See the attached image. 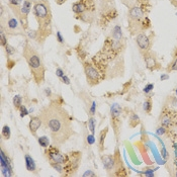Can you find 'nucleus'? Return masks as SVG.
Wrapping results in <instances>:
<instances>
[{"mask_svg":"<svg viewBox=\"0 0 177 177\" xmlns=\"http://www.w3.org/2000/svg\"><path fill=\"white\" fill-rule=\"evenodd\" d=\"M129 29L132 36L144 32L151 25L150 19L145 15L144 10L139 6H133L129 11Z\"/></svg>","mask_w":177,"mask_h":177,"instance_id":"20e7f679","label":"nucleus"},{"mask_svg":"<svg viewBox=\"0 0 177 177\" xmlns=\"http://www.w3.org/2000/svg\"><path fill=\"white\" fill-rule=\"evenodd\" d=\"M22 55L24 57L25 61L28 65V68L32 72L33 81L36 82V85H42L45 81L46 68L43 64L41 56L28 43H25L24 47H23Z\"/></svg>","mask_w":177,"mask_h":177,"instance_id":"7ed1b4c3","label":"nucleus"},{"mask_svg":"<svg viewBox=\"0 0 177 177\" xmlns=\"http://www.w3.org/2000/svg\"><path fill=\"white\" fill-rule=\"evenodd\" d=\"M83 69H84L86 81H87L89 86H95V85L99 84L102 80H104L100 71L96 68L94 64H92V63H90L88 61L84 62V64H83Z\"/></svg>","mask_w":177,"mask_h":177,"instance_id":"6e6552de","label":"nucleus"},{"mask_svg":"<svg viewBox=\"0 0 177 177\" xmlns=\"http://www.w3.org/2000/svg\"><path fill=\"white\" fill-rule=\"evenodd\" d=\"M32 5H33V2L32 1V0H23L22 5H21V6H17V7L9 6V7L12 9V11L15 14V16H17L18 21H21L24 31L25 29H28V17L29 12H31V10H32Z\"/></svg>","mask_w":177,"mask_h":177,"instance_id":"0eeeda50","label":"nucleus"},{"mask_svg":"<svg viewBox=\"0 0 177 177\" xmlns=\"http://www.w3.org/2000/svg\"><path fill=\"white\" fill-rule=\"evenodd\" d=\"M140 123H141V119H140L139 115H137L135 112H132L131 115H130V118H129V126L130 128H137Z\"/></svg>","mask_w":177,"mask_h":177,"instance_id":"6ab92c4d","label":"nucleus"},{"mask_svg":"<svg viewBox=\"0 0 177 177\" xmlns=\"http://www.w3.org/2000/svg\"><path fill=\"white\" fill-rule=\"evenodd\" d=\"M1 135H2V137H3V138H4L5 140L10 139L11 131H10V128H9V126L5 125L4 126H3V128H2V132H1Z\"/></svg>","mask_w":177,"mask_h":177,"instance_id":"b1692460","label":"nucleus"},{"mask_svg":"<svg viewBox=\"0 0 177 177\" xmlns=\"http://www.w3.org/2000/svg\"><path fill=\"white\" fill-rule=\"evenodd\" d=\"M42 125H43V119L41 118V115L31 116V119H29V123H28V129L32 136H36V132L39 131V129L41 128Z\"/></svg>","mask_w":177,"mask_h":177,"instance_id":"dca6fc26","label":"nucleus"},{"mask_svg":"<svg viewBox=\"0 0 177 177\" xmlns=\"http://www.w3.org/2000/svg\"><path fill=\"white\" fill-rule=\"evenodd\" d=\"M176 15H177V13H176Z\"/></svg>","mask_w":177,"mask_h":177,"instance_id":"8fccbe9b","label":"nucleus"},{"mask_svg":"<svg viewBox=\"0 0 177 177\" xmlns=\"http://www.w3.org/2000/svg\"><path fill=\"white\" fill-rule=\"evenodd\" d=\"M38 143L43 148H48L50 146V139L47 136L40 137V138H38Z\"/></svg>","mask_w":177,"mask_h":177,"instance_id":"5701e85b","label":"nucleus"},{"mask_svg":"<svg viewBox=\"0 0 177 177\" xmlns=\"http://www.w3.org/2000/svg\"><path fill=\"white\" fill-rule=\"evenodd\" d=\"M170 2H171V4H172L173 6L177 7V0H170Z\"/></svg>","mask_w":177,"mask_h":177,"instance_id":"a18cd8bd","label":"nucleus"},{"mask_svg":"<svg viewBox=\"0 0 177 177\" xmlns=\"http://www.w3.org/2000/svg\"><path fill=\"white\" fill-rule=\"evenodd\" d=\"M177 118V112L173 111L172 109H170L168 106L165 105L162 109V112L160 115V125L164 126L166 129H169L170 126H172L176 122Z\"/></svg>","mask_w":177,"mask_h":177,"instance_id":"9b49d317","label":"nucleus"},{"mask_svg":"<svg viewBox=\"0 0 177 177\" xmlns=\"http://www.w3.org/2000/svg\"><path fill=\"white\" fill-rule=\"evenodd\" d=\"M153 89H154V84H153V83H149V84H147L144 87L143 91H144L145 94H149L150 92L153 91Z\"/></svg>","mask_w":177,"mask_h":177,"instance_id":"2f4dec72","label":"nucleus"},{"mask_svg":"<svg viewBox=\"0 0 177 177\" xmlns=\"http://www.w3.org/2000/svg\"><path fill=\"white\" fill-rule=\"evenodd\" d=\"M55 170H57V172H59L61 175H64V165L61 164V163H53V164H50Z\"/></svg>","mask_w":177,"mask_h":177,"instance_id":"bb28decb","label":"nucleus"},{"mask_svg":"<svg viewBox=\"0 0 177 177\" xmlns=\"http://www.w3.org/2000/svg\"><path fill=\"white\" fill-rule=\"evenodd\" d=\"M108 133V126H106L105 129H103L100 131L99 135H98V141H97V147H98V151L100 153H102L104 151V142H105V138L107 136Z\"/></svg>","mask_w":177,"mask_h":177,"instance_id":"f3484780","label":"nucleus"},{"mask_svg":"<svg viewBox=\"0 0 177 177\" xmlns=\"http://www.w3.org/2000/svg\"><path fill=\"white\" fill-rule=\"evenodd\" d=\"M40 115L43 125L49 130L54 145L62 146L75 134L72 125L73 119L60 103L52 101L42 109Z\"/></svg>","mask_w":177,"mask_h":177,"instance_id":"f257e3e1","label":"nucleus"},{"mask_svg":"<svg viewBox=\"0 0 177 177\" xmlns=\"http://www.w3.org/2000/svg\"><path fill=\"white\" fill-rule=\"evenodd\" d=\"M122 108L119 103H113L111 107V125L115 132L116 140H119V137L121 135L122 130Z\"/></svg>","mask_w":177,"mask_h":177,"instance_id":"1a4fd4ad","label":"nucleus"},{"mask_svg":"<svg viewBox=\"0 0 177 177\" xmlns=\"http://www.w3.org/2000/svg\"><path fill=\"white\" fill-rule=\"evenodd\" d=\"M82 160V153L80 151H72L67 153L64 160V176H73L77 173Z\"/></svg>","mask_w":177,"mask_h":177,"instance_id":"423d86ee","label":"nucleus"},{"mask_svg":"<svg viewBox=\"0 0 177 177\" xmlns=\"http://www.w3.org/2000/svg\"><path fill=\"white\" fill-rule=\"evenodd\" d=\"M96 101L92 100V102L90 103V105L88 106V112H89V115L90 116H93L95 115V111H96Z\"/></svg>","mask_w":177,"mask_h":177,"instance_id":"cd10ccee","label":"nucleus"},{"mask_svg":"<svg viewBox=\"0 0 177 177\" xmlns=\"http://www.w3.org/2000/svg\"><path fill=\"white\" fill-rule=\"evenodd\" d=\"M87 125H88V129H89L90 133L94 135V134H95V128H96V119L93 118V116H90V118L88 119Z\"/></svg>","mask_w":177,"mask_h":177,"instance_id":"4be33fe9","label":"nucleus"},{"mask_svg":"<svg viewBox=\"0 0 177 177\" xmlns=\"http://www.w3.org/2000/svg\"><path fill=\"white\" fill-rule=\"evenodd\" d=\"M101 162L102 165L104 167L105 171L107 172L108 175H115V154L112 155H101Z\"/></svg>","mask_w":177,"mask_h":177,"instance_id":"ddd939ff","label":"nucleus"},{"mask_svg":"<svg viewBox=\"0 0 177 177\" xmlns=\"http://www.w3.org/2000/svg\"><path fill=\"white\" fill-rule=\"evenodd\" d=\"M166 71L168 73L173 72V71H177V57L173 59V61L168 65V67L166 68Z\"/></svg>","mask_w":177,"mask_h":177,"instance_id":"a878e982","label":"nucleus"},{"mask_svg":"<svg viewBox=\"0 0 177 177\" xmlns=\"http://www.w3.org/2000/svg\"><path fill=\"white\" fill-rule=\"evenodd\" d=\"M61 80H62V82L64 83V84H66V85H70V79H69V77H67L66 75L63 76V77L61 78Z\"/></svg>","mask_w":177,"mask_h":177,"instance_id":"ea45409f","label":"nucleus"},{"mask_svg":"<svg viewBox=\"0 0 177 177\" xmlns=\"http://www.w3.org/2000/svg\"><path fill=\"white\" fill-rule=\"evenodd\" d=\"M18 111H19V112H21V118H24V116H26L29 113L25 105H21Z\"/></svg>","mask_w":177,"mask_h":177,"instance_id":"473e14b6","label":"nucleus"},{"mask_svg":"<svg viewBox=\"0 0 177 177\" xmlns=\"http://www.w3.org/2000/svg\"><path fill=\"white\" fill-rule=\"evenodd\" d=\"M7 65H8V68H9V69H11V68H12V66H13V65H15V62H14V61H10V60H8Z\"/></svg>","mask_w":177,"mask_h":177,"instance_id":"37998d69","label":"nucleus"},{"mask_svg":"<svg viewBox=\"0 0 177 177\" xmlns=\"http://www.w3.org/2000/svg\"><path fill=\"white\" fill-rule=\"evenodd\" d=\"M167 79H169L168 74H163V75L160 76V80H161V81H164V80H167Z\"/></svg>","mask_w":177,"mask_h":177,"instance_id":"a19ab883","label":"nucleus"},{"mask_svg":"<svg viewBox=\"0 0 177 177\" xmlns=\"http://www.w3.org/2000/svg\"><path fill=\"white\" fill-rule=\"evenodd\" d=\"M175 93H176V95H177V88L175 89Z\"/></svg>","mask_w":177,"mask_h":177,"instance_id":"de8ad7c7","label":"nucleus"},{"mask_svg":"<svg viewBox=\"0 0 177 177\" xmlns=\"http://www.w3.org/2000/svg\"><path fill=\"white\" fill-rule=\"evenodd\" d=\"M12 101H13V105H14L15 109L21 108V106L22 105V97L21 95H14Z\"/></svg>","mask_w":177,"mask_h":177,"instance_id":"393cba45","label":"nucleus"},{"mask_svg":"<svg viewBox=\"0 0 177 177\" xmlns=\"http://www.w3.org/2000/svg\"><path fill=\"white\" fill-rule=\"evenodd\" d=\"M56 36H57V41H58L60 44H64V38L62 36L61 32H57L56 33Z\"/></svg>","mask_w":177,"mask_h":177,"instance_id":"e433bc0d","label":"nucleus"},{"mask_svg":"<svg viewBox=\"0 0 177 177\" xmlns=\"http://www.w3.org/2000/svg\"><path fill=\"white\" fill-rule=\"evenodd\" d=\"M169 99L171 100V102H170V105H173V106L177 105V98L176 97H174V96H169Z\"/></svg>","mask_w":177,"mask_h":177,"instance_id":"58836bf2","label":"nucleus"},{"mask_svg":"<svg viewBox=\"0 0 177 177\" xmlns=\"http://www.w3.org/2000/svg\"><path fill=\"white\" fill-rule=\"evenodd\" d=\"M1 172L4 176H11L13 174L11 162L3 150H1Z\"/></svg>","mask_w":177,"mask_h":177,"instance_id":"2eb2a0df","label":"nucleus"},{"mask_svg":"<svg viewBox=\"0 0 177 177\" xmlns=\"http://www.w3.org/2000/svg\"><path fill=\"white\" fill-rule=\"evenodd\" d=\"M143 108H144L145 112L147 115H150L152 111V108H153V102H152V99L150 96L147 97V99L144 101V104H143Z\"/></svg>","mask_w":177,"mask_h":177,"instance_id":"412c9836","label":"nucleus"},{"mask_svg":"<svg viewBox=\"0 0 177 177\" xmlns=\"http://www.w3.org/2000/svg\"><path fill=\"white\" fill-rule=\"evenodd\" d=\"M56 75L58 76L59 78H62L63 76H64V70H63L62 68H57L56 70Z\"/></svg>","mask_w":177,"mask_h":177,"instance_id":"4c0bfd02","label":"nucleus"},{"mask_svg":"<svg viewBox=\"0 0 177 177\" xmlns=\"http://www.w3.org/2000/svg\"><path fill=\"white\" fill-rule=\"evenodd\" d=\"M168 131V129H166V128H164V126H159L158 129H157V131H156V133H157V135H159V136H162V135H164V134Z\"/></svg>","mask_w":177,"mask_h":177,"instance_id":"f704fd0d","label":"nucleus"},{"mask_svg":"<svg viewBox=\"0 0 177 177\" xmlns=\"http://www.w3.org/2000/svg\"><path fill=\"white\" fill-rule=\"evenodd\" d=\"M111 38L116 41H122V32L119 25H115L111 32Z\"/></svg>","mask_w":177,"mask_h":177,"instance_id":"aec40b11","label":"nucleus"},{"mask_svg":"<svg viewBox=\"0 0 177 177\" xmlns=\"http://www.w3.org/2000/svg\"><path fill=\"white\" fill-rule=\"evenodd\" d=\"M94 177L96 176V174L94 172L92 171V170H86V171L83 173V177Z\"/></svg>","mask_w":177,"mask_h":177,"instance_id":"c9c22d12","label":"nucleus"},{"mask_svg":"<svg viewBox=\"0 0 177 177\" xmlns=\"http://www.w3.org/2000/svg\"><path fill=\"white\" fill-rule=\"evenodd\" d=\"M45 157L50 164H53V163H61V164H63L65 160V155H63L62 152L60 151L59 147L54 144L52 146H49L48 148H45Z\"/></svg>","mask_w":177,"mask_h":177,"instance_id":"9d476101","label":"nucleus"},{"mask_svg":"<svg viewBox=\"0 0 177 177\" xmlns=\"http://www.w3.org/2000/svg\"><path fill=\"white\" fill-rule=\"evenodd\" d=\"M33 13L38 21L36 41L43 43L52 33V11L47 0H36L33 2Z\"/></svg>","mask_w":177,"mask_h":177,"instance_id":"f03ea898","label":"nucleus"},{"mask_svg":"<svg viewBox=\"0 0 177 177\" xmlns=\"http://www.w3.org/2000/svg\"><path fill=\"white\" fill-rule=\"evenodd\" d=\"M86 142H87V144L89 146L93 145L95 143V138H94V135L93 134H91V135H88L87 137H86Z\"/></svg>","mask_w":177,"mask_h":177,"instance_id":"72a5a7b5","label":"nucleus"},{"mask_svg":"<svg viewBox=\"0 0 177 177\" xmlns=\"http://www.w3.org/2000/svg\"><path fill=\"white\" fill-rule=\"evenodd\" d=\"M1 28L7 35L10 36H21L23 35V29L21 21L18 18L14 17V15L9 11H6V14L1 10Z\"/></svg>","mask_w":177,"mask_h":177,"instance_id":"39448f33","label":"nucleus"},{"mask_svg":"<svg viewBox=\"0 0 177 177\" xmlns=\"http://www.w3.org/2000/svg\"><path fill=\"white\" fill-rule=\"evenodd\" d=\"M9 6H12V7H17V6H21V3H23V0H8Z\"/></svg>","mask_w":177,"mask_h":177,"instance_id":"7c9ffc66","label":"nucleus"},{"mask_svg":"<svg viewBox=\"0 0 177 177\" xmlns=\"http://www.w3.org/2000/svg\"><path fill=\"white\" fill-rule=\"evenodd\" d=\"M143 58H144L147 69L150 70V71H156V70H159L161 68V65L157 60L156 56L151 51L143 55Z\"/></svg>","mask_w":177,"mask_h":177,"instance_id":"4468645a","label":"nucleus"},{"mask_svg":"<svg viewBox=\"0 0 177 177\" xmlns=\"http://www.w3.org/2000/svg\"><path fill=\"white\" fill-rule=\"evenodd\" d=\"M24 161H25V167H26V170L29 172H33V173H38V168H36V161L33 160V158L28 154H26L24 156Z\"/></svg>","mask_w":177,"mask_h":177,"instance_id":"a211bd4d","label":"nucleus"},{"mask_svg":"<svg viewBox=\"0 0 177 177\" xmlns=\"http://www.w3.org/2000/svg\"><path fill=\"white\" fill-rule=\"evenodd\" d=\"M175 175H176V176H177V171H176V173H175Z\"/></svg>","mask_w":177,"mask_h":177,"instance_id":"09e8293b","label":"nucleus"},{"mask_svg":"<svg viewBox=\"0 0 177 177\" xmlns=\"http://www.w3.org/2000/svg\"><path fill=\"white\" fill-rule=\"evenodd\" d=\"M0 38H1V41H0V43H1V46H2V47H5V46L8 45L7 38H6L5 32H4V31H3L2 28H1V32H0Z\"/></svg>","mask_w":177,"mask_h":177,"instance_id":"c756f323","label":"nucleus"},{"mask_svg":"<svg viewBox=\"0 0 177 177\" xmlns=\"http://www.w3.org/2000/svg\"><path fill=\"white\" fill-rule=\"evenodd\" d=\"M45 93H46V95L48 96V97H50V96H51V94H52L51 89H50V88H46V89H45Z\"/></svg>","mask_w":177,"mask_h":177,"instance_id":"79ce46f5","label":"nucleus"},{"mask_svg":"<svg viewBox=\"0 0 177 177\" xmlns=\"http://www.w3.org/2000/svg\"><path fill=\"white\" fill-rule=\"evenodd\" d=\"M4 48H5L6 55H7L8 57H10V56H12L13 54H15V53H16V49L14 48V47L10 46V45H7V46H5Z\"/></svg>","mask_w":177,"mask_h":177,"instance_id":"c85d7f7f","label":"nucleus"},{"mask_svg":"<svg viewBox=\"0 0 177 177\" xmlns=\"http://www.w3.org/2000/svg\"><path fill=\"white\" fill-rule=\"evenodd\" d=\"M173 56H174V58H176V57H177V48L175 49L174 53H173Z\"/></svg>","mask_w":177,"mask_h":177,"instance_id":"49530a36","label":"nucleus"},{"mask_svg":"<svg viewBox=\"0 0 177 177\" xmlns=\"http://www.w3.org/2000/svg\"><path fill=\"white\" fill-rule=\"evenodd\" d=\"M136 44L138 46L139 51L142 55L146 54L151 51L152 47V40L150 36H148L145 32H141L136 36Z\"/></svg>","mask_w":177,"mask_h":177,"instance_id":"f8f14e48","label":"nucleus"},{"mask_svg":"<svg viewBox=\"0 0 177 177\" xmlns=\"http://www.w3.org/2000/svg\"><path fill=\"white\" fill-rule=\"evenodd\" d=\"M55 1H56V3H57L58 5H62V4H64V3L67 1V0H55Z\"/></svg>","mask_w":177,"mask_h":177,"instance_id":"c03bdc74","label":"nucleus"}]
</instances>
